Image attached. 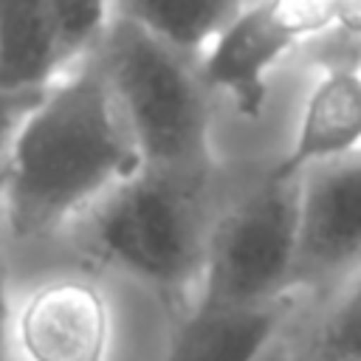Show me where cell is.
Here are the masks:
<instances>
[{
	"label": "cell",
	"instance_id": "obj_1",
	"mask_svg": "<svg viewBox=\"0 0 361 361\" xmlns=\"http://www.w3.org/2000/svg\"><path fill=\"white\" fill-rule=\"evenodd\" d=\"M141 169V149L93 51L45 87L0 183V223L14 274L48 262Z\"/></svg>",
	"mask_w": 361,
	"mask_h": 361
},
{
	"label": "cell",
	"instance_id": "obj_2",
	"mask_svg": "<svg viewBox=\"0 0 361 361\" xmlns=\"http://www.w3.org/2000/svg\"><path fill=\"white\" fill-rule=\"evenodd\" d=\"M226 186V164L203 172L144 164L73 228L48 262L87 265L178 319L197 296Z\"/></svg>",
	"mask_w": 361,
	"mask_h": 361
},
{
	"label": "cell",
	"instance_id": "obj_3",
	"mask_svg": "<svg viewBox=\"0 0 361 361\" xmlns=\"http://www.w3.org/2000/svg\"><path fill=\"white\" fill-rule=\"evenodd\" d=\"M96 56L147 166H223L220 107L197 62L124 20H113Z\"/></svg>",
	"mask_w": 361,
	"mask_h": 361
},
{
	"label": "cell",
	"instance_id": "obj_4",
	"mask_svg": "<svg viewBox=\"0 0 361 361\" xmlns=\"http://www.w3.org/2000/svg\"><path fill=\"white\" fill-rule=\"evenodd\" d=\"M259 164H226L228 186L212 228L192 307L265 305L299 296V175ZM189 307V310H192Z\"/></svg>",
	"mask_w": 361,
	"mask_h": 361
},
{
	"label": "cell",
	"instance_id": "obj_5",
	"mask_svg": "<svg viewBox=\"0 0 361 361\" xmlns=\"http://www.w3.org/2000/svg\"><path fill=\"white\" fill-rule=\"evenodd\" d=\"M118 288L68 259L14 274L6 361H116Z\"/></svg>",
	"mask_w": 361,
	"mask_h": 361
},
{
	"label": "cell",
	"instance_id": "obj_6",
	"mask_svg": "<svg viewBox=\"0 0 361 361\" xmlns=\"http://www.w3.org/2000/svg\"><path fill=\"white\" fill-rule=\"evenodd\" d=\"M333 28V0H251L203 56L200 73L220 107V124L257 127L276 85Z\"/></svg>",
	"mask_w": 361,
	"mask_h": 361
},
{
	"label": "cell",
	"instance_id": "obj_7",
	"mask_svg": "<svg viewBox=\"0 0 361 361\" xmlns=\"http://www.w3.org/2000/svg\"><path fill=\"white\" fill-rule=\"evenodd\" d=\"M361 274V152L299 172L296 293L313 305Z\"/></svg>",
	"mask_w": 361,
	"mask_h": 361
},
{
	"label": "cell",
	"instance_id": "obj_8",
	"mask_svg": "<svg viewBox=\"0 0 361 361\" xmlns=\"http://www.w3.org/2000/svg\"><path fill=\"white\" fill-rule=\"evenodd\" d=\"M305 307L302 296L265 305L192 307L172 319L161 361H279Z\"/></svg>",
	"mask_w": 361,
	"mask_h": 361
},
{
	"label": "cell",
	"instance_id": "obj_9",
	"mask_svg": "<svg viewBox=\"0 0 361 361\" xmlns=\"http://www.w3.org/2000/svg\"><path fill=\"white\" fill-rule=\"evenodd\" d=\"M299 93L290 113L288 144L274 164L299 175L316 164L361 152V68H293Z\"/></svg>",
	"mask_w": 361,
	"mask_h": 361
},
{
	"label": "cell",
	"instance_id": "obj_10",
	"mask_svg": "<svg viewBox=\"0 0 361 361\" xmlns=\"http://www.w3.org/2000/svg\"><path fill=\"white\" fill-rule=\"evenodd\" d=\"M65 68L54 0H0V87L42 90Z\"/></svg>",
	"mask_w": 361,
	"mask_h": 361
},
{
	"label": "cell",
	"instance_id": "obj_11",
	"mask_svg": "<svg viewBox=\"0 0 361 361\" xmlns=\"http://www.w3.org/2000/svg\"><path fill=\"white\" fill-rule=\"evenodd\" d=\"M248 3L251 0H116V20L147 31L200 65Z\"/></svg>",
	"mask_w": 361,
	"mask_h": 361
},
{
	"label": "cell",
	"instance_id": "obj_12",
	"mask_svg": "<svg viewBox=\"0 0 361 361\" xmlns=\"http://www.w3.org/2000/svg\"><path fill=\"white\" fill-rule=\"evenodd\" d=\"M279 361H361V274L305 307Z\"/></svg>",
	"mask_w": 361,
	"mask_h": 361
},
{
	"label": "cell",
	"instance_id": "obj_13",
	"mask_svg": "<svg viewBox=\"0 0 361 361\" xmlns=\"http://www.w3.org/2000/svg\"><path fill=\"white\" fill-rule=\"evenodd\" d=\"M71 65L99 48L116 20V0H54Z\"/></svg>",
	"mask_w": 361,
	"mask_h": 361
},
{
	"label": "cell",
	"instance_id": "obj_14",
	"mask_svg": "<svg viewBox=\"0 0 361 361\" xmlns=\"http://www.w3.org/2000/svg\"><path fill=\"white\" fill-rule=\"evenodd\" d=\"M42 90H14V87H0V183L6 178L14 144L20 138L23 124L28 121L31 110L42 99Z\"/></svg>",
	"mask_w": 361,
	"mask_h": 361
},
{
	"label": "cell",
	"instance_id": "obj_15",
	"mask_svg": "<svg viewBox=\"0 0 361 361\" xmlns=\"http://www.w3.org/2000/svg\"><path fill=\"white\" fill-rule=\"evenodd\" d=\"M11 290H14V268L8 243L0 223V361H6V336H8V313H11Z\"/></svg>",
	"mask_w": 361,
	"mask_h": 361
}]
</instances>
